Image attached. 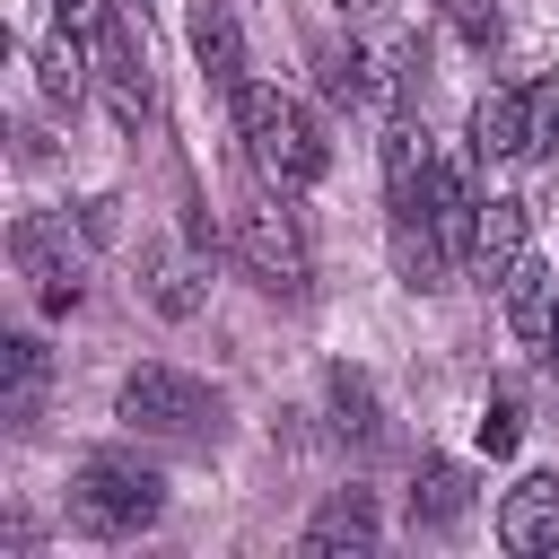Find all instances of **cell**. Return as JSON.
<instances>
[{"mask_svg":"<svg viewBox=\"0 0 559 559\" xmlns=\"http://www.w3.org/2000/svg\"><path fill=\"white\" fill-rule=\"evenodd\" d=\"M472 157H498V166L533 157V96L524 87H489L472 105Z\"/></svg>","mask_w":559,"mask_h":559,"instance_id":"obj_11","label":"cell"},{"mask_svg":"<svg viewBox=\"0 0 559 559\" xmlns=\"http://www.w3.org/2000/svg\"><path fill=\"white\" fill-rule=\"evenodd\" d=\"M498 288H507V323H515V332L542 349V332H550V314H559V280H550V271L524 253L515 271H498Z\"/></svg>","mask_w":559,"mask_h":559,"instance_id":"obj_16","label":"cell"},{"mask_svg":"<svg viewBox=\"0 0 559 559\" xmlns=\"http://www.w3.org/2000/svg\"><path fill=\"white\" fill-rule=\"evenodd\" d=\"M114 411L140 437H218V419H227V402L201 376H183V367H131L122 393H114Z\"/></svg>","mask_w":559,"mask_h":559,"instance_id":"obj_3","label":"cell"},{"mask_svg":"<svg viewBox=\"0 0 559 559\" xmlns=\"http://www.w3.org/2000/svg\"><path fill=\"white\" fill-rule=\"evenodd\" d=\"M323 402H332V428H341L349 445H376V437H384V411H376V384H367L358 367H332V376H323Z\"/></svg>","mask_w":559,"mask_h":559,"instance_id":"obj_17","label":"cell"},{"mask_svg":"<svg viewBox=\"0 0 559 559\" xmlns=\"http://www.w3.org/2000/svg\"><path fill=\"white\" fill-rule=\"evenodd\" d=\"M341 9H358V17H367V9H376V0H341Z\"/></svg>","mask_w":559,"mask_h":559,"instance_id":"obj_27","label":"cell"},{"mask_svg":"<svg viewBox=\"0 0 559 559\" xmlns=\"http://www.w3.org/2000/svg\"><path fill=\"white\" fill-rule=\"evenodd\" d=\"M472 515V472L454 463V454H428L419 472H411V524L419 533H454Z\"/></svg>","mask_w":559,"mask_h":559,"instance_id":"obj_14","label":"cell"},{"mask_svg":"<svg viewBox=\"0 0 559 559\" xmlns=\"http://www.w3.org/2000/svg\"><path fill=\"white\" fill-rule=\"evenodd\" d=\"M384 236H393V271H402V288H445V271H454V253H445V236H437V218L428 210H384Z\"/></svg>","mask_w":559,"mask_h":559,"instance_id":"obj_12","label":"cell"},{"mask_svg":"<svg viewBox=\"0 0 559 559\" xmlns=\"http://www.w3.org/2000/svg\"><path fill=\"white\" fill-rule=\"evenodd\" d=\"M437 9L463 26V44H480V52L498 44V9H489V0H437Z\"/></svg>","mask_w":559,"mask_h":559,"instance_id":"obj_24","label":"cell"},{"mask_svg":"<svg viewBox=\"0 0 559 559\" xmlns=\"http://www.w3.org/2000/svg\"><path fill=\"white\" fill-rule=\"evenodd\" d=\"M323 87H332V105L384 114L411 87V44H332L323 52Z\"/></svg>","mask_w":559,"mask_h":559,"instance_id":"obj_7","label":"cell"},{"mask_svg":"<svg viewBox=\"0 0 559 559\" xmlns=\"http://www.w3.org/2000/svg\"><path fill=\"white\" fill-rule=\"evenodd\" d=\"M79 44H87V35H70V26L35 44V79H44V96H52V105H79V87H87V61H79Z\"/></svg>","mask_w":559,"mask_h":559,"instance_id":"obj_21","label":"cell"},{"mask_svg":"<svg viewBox=\"0 0 559 559\" xmlns=\"http://www.w3.org/2000/svg\"><path fill=\"white\" fill-rule=\"evenodd\" d=\"M9 253H17V271L35 280L44 314H70V306H79V288H87V245H70V218L26 210V218L9 227Z\"/></svg>","mask_w":559,"mask_h":559,"instance_id":"obj_5","label":"cell"},{"mask_svg":"<svg viewBox=\"0 0 559 559\" xmlns=\"http://www.w3.org/2000/svg\"><path fill=\"white\" fill-rule=\"evenodd\" d=\"M70 515H79V533H105V542L148 533V524L166 515V480H157V463H140V454H87V463L70 472Z\"/></svg>","mask_w":559,"mask_h":559,"instance_id":"obj_2","label":"cell"},{"mask_svg":"<svg viewBox=\"0 0 559 559\" xmlns=\"http://www.w3.org/2000/svg\"><path fill=\"white\" fill-rule=\"evenodd\" d=\"M524 96H533V157H550L559 148V79H524Z\"/></svg>","mask_w":559,"mask_h":559,"instance_id":"obj_22","label":"cell"},{"mask_svg":"<svg viewBox=\"0 0 559 559\" xmlns=\"http://www.w3.org/2000/svg\"><path fill=\"white\" fill-rule=\"evenodd\" d=\"M87 61H96V87H105L114 122L140 131V122L157 114V79H148V44L131 35V17H105V26L87 35Z\"/></svg>","mask_w":559,"mask_h":559,"instance_id":"obj_6","label":"cell"},{"mask_svg":"<svg viewBox=\"0 0 559 559\" xmlns=\"http://www.w3.org/2000/svg\"><path fill=\"white\" fill-rule=\"evenodd\" d=\"M201 297H210V280H201V262L192 253H148V306L157 314H201Z\"/></svg>","mask_w":559,"mask_h":559,"instance_id":"obj_20","label":"cell"},{"mask_svg":"<svg viewBox=\"0 0 559 559\" xmlns=\"http://www.w3.org/2000/svg\"><path fill=\"white\" fill-rule=\"evenodd\" d=\"M428 131L384 122V210H428Z\"/></svg>","mask_w":559,"mask_h":559,"instance_id":"obj_15","label":"cell"},{"mask_svg":"<svg viewBox=\"0 0 559 559\" xmlns=\"http://www.w3.org/2000/svg\"><path fill=\"white\" fill-rule=\"evenodd\" d=\"M472 262L498 280L524 262V201H480V227H472Z\"/></svg>","mask_w":559,"mask_h":559,"instance_id":"obj_18","label":"cell"},{"mask_svg":"<svg viewBox=\"0 0 559 559\" xmlns=\"http://www.w3.org/2000/svg\"><path fill=\"white\" fill-rule=\"evenodd\" d=\"M236 262H245L253 288H271V297H306V280H314L306 227H297L280 201H253V210L236 218Z\"/></svg>","mask_w":559,"mask_h":559,"instance_id":"obj_4","label":"cell"},{"mask_svg":"<svg viewBox=\"0 0 559 559\" xmlns=\"http://www.w3.org/2000/svg\"><path fill=\"white\" fill-rule=\"evenodd\" d=\"M498 542L507 550H559V472H524L498 498Z\"/></svg>","mask_w":559,"mask_h":559,"instance_id":"obj_10","label":"cell"},{"mask_svg":"<svg viewBox=\"0 0 559 559\" xmlns=\"http://www.w3.org/2000/svg\"><path fill=\"white\" fill-rule=\"evenodd\" d=\"M428 218H437V236H445V253H454V262H472V227H480V192H472V166H463V157H437V166H428Z\"/></svg>","mask_w":559,"mask_h":559,"instance_id":"obj_13","label":"cell"},{"mask_svg":"<svg viewBox=\"0 0 559 559\" xmlns=\"http://www.w3.org/2000/svg\"><path fill=\"white\" fill-rule=\"evenodd\" d=\"M236 122H245V157H253L262 183L306 192V183L323 175V131H314V114H306L288 87L245 79V87H236Z\"/></svg>","mask_w":559,"mask_h":559,"instance_id":"obj_1","label":"cell"},{"mask_svg":"<svg viewBox=\"0 0 559 559\" xmlns=\"http://www.w3.org/2000/svg\"><path fill=\"white\" fill-rule=\"evenodd\" d=\"M52 9H61V26H70V35H96V26L114 17V0H52Z\"/></svg>","mask_w":559,"mask_h":559,"instance_id":"obj_25","label":"cell"},{"mask_svg":"<svg viewBox=\"0 0 559 559\" xmlns=\"http://www.w3.org/2000/svg\"><path fill=\"white\" fill-rule=\"evenodd\" d=\"M542 367L559 376V314H550V332H542Z\"/></svg>","mask_w":559,"mask_h":559,"instance_id":"obj_26","label":"cell"},{"mask_svg":"<svg viewBox=\"0 0 559 559\" xmlns=\"http://www.w3.org/2000/svg\"><path fill=\"white\" fill-rule=\"evenodd\" d=\"M183 35H192L201 79H210L218 96H236V87H245V26H236V9H227V0H192V9H183Z\"/></svg>","mask_w":559,"mask_h":559,"instance_id":"obj_8","label":"cell"},{"mask_svg":"<svg viewBox=\"0 0 559 559\" xmlns=\"http://www.w3.org/2000/svg\"><path fill=\"white\" fill-rule=\"evenodd\" d=\"M0 367H9V393H0V411H9V428H35V411H44V341H0Z\"/></svg>","mask_w":559,"mask_h":559,"instance_id":"obj_19","label":"cell"},{"mask_svg":"<svg viewBox=\"0 0 559 559\" xmlns=\"http://www.w3.org/2000/svg\"><path fill=\"white\" fill-rule=\"evenodd\" d=\"M376 498L367 489H332L323 507H314V524H306V559H367L376 550Z\"/></svg>","mask_w":559,"mask_h":559,"instance_id":"obj_9","label":"cell"},{"mask_svg":"<svg viewBox=\"0 0 559 559\" xmlns=\"http://www.w3.org/2000/svg\"><path fill=\"white\" fill-rule=\"evenodd\" d=\"M515 445H524V411L515 402H489L480 411V454H515Z\"/></svg>","mask_w":559,"mask_h":559,"instance_id":"obj_23","label":"cell"}]
</instances>
